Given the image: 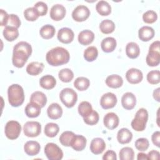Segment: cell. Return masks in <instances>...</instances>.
Returning a JSON list of instances; mask_svg holds the SVG:
<instances>
[{
  "mask_svg": "<svg viewBox=\"0 0 160 160\" xmlns=\"http://www.w3.org/2000/svg\"><path fill=\"white\" fill-rule=\"evenodd\" d=\"M32 53V47L27 42L21 41L17 43L13 48L12 62L13 65L18 68H22Z\"/></svg>",
  "mask_w": 160,
  "mask_h": 160,
  "instance_id": "6da1fadb",
  "label": "cell"
},
{
  "mask_svg": "<svg viewBox=\"0 0 160 160\" xmlns=\"http://www.w3.org/2000/svg\"><path fill=\"white\" fill-rule=\"evenodd\" d=\"M70 55L67 49L62 47H56L49 50L46 56V59L49 64L58 66L69 62Z\"/></svg>",
  "mask_w": 160,
  "mask_h": 160,
  "instance_id": "7a4b0ae2",
  "label": "cell"
},
{
  "mask_svg": "<svg viewBox=\"0 0 160 160\" xmlns=\"http://www.w3.org/2000/svg\"><path fill=\"white\" fill-rule=\"evenodd\" d=\"M8 101L13 107H18L24 102V93L22 88L18 84L11 85L8 89Z\"/></svg>",
  "mask_w": 160,
  "mask_h": 160,
  "instance_id": "3957f363",
  "label": "cell"
},
{
  "mask_svg": "<svg viewBox=\"0 0 160 160\" xmlns=\"http://www.w3.org/2000/svg\"><path fill=\"white\" fill-rule=\"evenodd\" d=\"M148 119V112L144 108H140L131 121V127L136 131H142L146 128Z\"/></svg>",
  "mask_w": 160,
  "mask_h": 160,
  "instance_id": "277c9868",
  "label": "cell"
},
{
  "mask_svg": "<svg viewBox=\"0 0 160 160\" xmlns=\"http://www.w3.org/2000/svg\"><path fill=\"white\" fill-rule=\"evenodd\" d=\"M61 102L68 108H72L77 102L78 94L76 92L71 88H66L61 90L59 94Z\"/></svg>",
  "mask_w": 160,
  "mask_h": 160,
  "instance_id": "5b68a950",
  "label": "cell"
},
{
  "mask_svg": "<svg viewBox=\"0 0 160 160\" xmlns=\"http://www.w3.org/2000/svg\"><path fill=\"white\" fill-rule=\"evenodd\" d=\"M44 153L49 160H60L63 157L61 149L53 142H49L45 146Z\"/></svg>",
  "mask_w": 160,
  "mask_h": 160,
  "instance_id": "8992f818",
  "label": "cell"
},
{
  "mask_svg": "<svg viewBox=\"0 0 160 160\" xmlns=\"http://www.w3.org/2000/svg\"><path fill=\"white\" fill-rule=\"evenodd\" d=\"M21 124L16 121H9L5 126V135L8 139L11 140L17 139L21 133Z\"/></svg>",
  "mask_w": 160,
  "mask_h": 160,
  "instance_id": "52a82bcc",
  "label": "cell"
},
{
  "mask_svg": "<svg viewBox=\"0 0 160 160\" xmlns=\"http://www.w3.org/2000/svg\"><path fill=\"white\" fill-rule=\"evenodd\" d=\"M41 131V125L37 121H28L23 127V132L25 136L34 138L39 136Z\"/></svg>",
  "mask_w": 160,
  "mask_h": 160,
  "instance_id": "ba28073f",
  "label": "cell"
},
{
  "mask_svg": "<svg viewBox=\"0 0 160 160\" xmlns=\"http://www.w3.org/2000/svg\"><path fill=\"white\" fill-rule=\"evenodd\" d=\"M90 15V11L88 8L84 5L78 6L72 12V19L77 22L86 21Z\"/></svg>",
  "mask_w": 160,
  "mask_h": 160,
  "instance_id": "9c48e42d",
  "label": "cell"
},
{
  "mask_svg": "<svg viewBox=\"0 0 160 160\" xmlns=\"http://www.w3.org/2000/svg\"><path fill=\"white\" fill-rule=\"evenodd\" d=\"M117 103V98L116 95L112 92H107L104 94L100 99V105L104 109L114 108Z\"/></svg>",
  "mask_w": 160,
  "mask_h": 160,
  "instance_id": "30bf717a",
  "label": "cell"
},
{
  "mask_svg": "<svg viewBox=\"0 0 160 160\" xmlns=\"http://www.w3.org/2000/svg\"><path fill=\"white\" fill-rule=\"evenodd\" d=\"M57 37L60 42L64 44H69L73 41L74 34L70 28H62L59 30Z\"/></svg>",
  "mask_w": 160,
  "mask_h": 160,
  "instance_id": "8fae6325",
  "label": "cell"
},
{
  "mask_svg": "<svg viewBox=\"0 0 160 160\" xmlns=\"http://www.w3.org/2000/svg\"><path fill=\"white\" fill-rule=\"evenodd\" d=\"M127 81L131 84H138L143 78L142 72L138 69L131 68L126 73Z\"/></svg>",
  "mask_w": 160,
  "mask_h": 160,
  "instance_id": "7c38bea8",
  "label": "cell"
},
{
  "mask_svg": "<svg viewBox=\"0 0 160 160\" xmlns=\"http://www.w3.org/2000/svg\"><path fill=\"white\" fill-rule=\"evenodd\" d=\"M66 11L65 8L59 4H55L52 6L50 10V17L54 21L62 20L66 15Z\"/></svg>",
  "mask_w": 160,
  "mask_h": 160,
  "instance_id": "4fadbf2b",
  "label": "cell"
},
{
  "mask_svg": "<svg viewBox=\"0 0 160 160\" xmlns=\"http://www.w3.org/2000/svg\"><path fill=\"white\" fill-rule=\"evenodd\" d=\"M103 122L108 129L112 130L118 126L119 120L116 114L114 112H108L104 116Z\"/></svg>",
  "mask_w": 160,
  "mask_h": 160,
  "instance_id": "5bb4252c",
  "label": "cell"
},
{
  "mask_svg": "<svg viewBox=\"0 0 160 160\" xmlns=\"http://www.w3.org/2000/svg\"><path fill=\"white\" fill-rule=\"evenodd\" d=\"M121 104L124 109L127 110L132 109L136 104V96L130 92L124 93L121 98Z\"/></svg>",
  "mask_w": 160,
  "mask_h": 160,
  "instance_id": "9a60e30c",
  "label": "cell"
},
{
  "mask_svg": "<svg viewBox=\"0 0 160 160\" xmlns=\"http://www.w3.org/2000/svg\"><path fill=\"white\" fill-rule=\"evenodd\" d=\"M106 148V143L103 139L100 138H94L90 144V150L94 154H101Z\"/></svg>",
  "mask_w": 160,
  "mask_h": 160,
  "instance_id": "2e32d148",
  "label": "cell"
},
{
  "mask_svg": "<svg viewBox=\"0 0 160 160\" xmlns=\"http://www.w3.org/2000/svg\"><path fill=\"white\" fill-rule=\"evenodd\" d=\"M94 39V34L92 31L86 29L81 31L78 34L79 42L84 46L90 44Z\"/></svg>",
  "mask_w": 160,
  "mask_h": 160,
  "instance_id": "e0dca14e",
  "label": "cell"
},
{
  "mask_svg": "<svg viewBox=\"0 0 160 160\" xmlns=\"http://www.w3.org/2000/svg\"><path fill=\"white\" fill-rule=\"evenodd\" d=\"M47 114L50 119H57L61 117L62 114V109L59 104L52 103L48 108Z\"/></svg>",
  "mask_w": 160,
  "mask_h": 160,
  "instance_id": "ac0fdd59",
  "label": "cell"
},
{
  "mask_svg": "<svg viewBox=\"0 0 160 160\" xmlns=\"http://www.w3.org/2000/svg\"><path fill=\"white\" fill-rule=\"evenodd\" d=\"M87 140L86 138L82 135H76L74 136L71 146L73 149L76 151H82L86 146Z\"/></svg>",
  "mask_w": 160,
  "mask_h": 160,
  "instance_id": "d6986e66",
  "label": "cell"
},
{
  "mask_svg": "<svg viewBox=\"0 0 160 160\" xmlns=\"http://www.w3.org/2000/svg\"><path fill=\"white\" fill-rule=\"evenodd\" d=\"M40 149V144L38 142L35 141H27L24 146L25 152L31 156L37 155L39 153Z\"/></svg>",
  "mask_w": 160,
  "mask_h": 160,
  "instance_id": "ffe728a7",
  "label": "cell"
},
{
  "mask_svg": "<svg viewBox=\"0 0 160 160\" xmlns=\"http://www.w3.org/2000/svg\"><path fill=\"white\" fill-rule=\"evenodd\" d=\"M138 36L142 41H149L154 36V30L150 26H142L139 29Z\"/></svg>",
  "mask_w": 160,
  "mask_h": 160,
  "instance_id": "44dd1931",
  "label": "cell"
},
{
  "mask_svg": "<svg viewBox=\"0 0 160 160\" xmlns=\"http://www.w3.org/2000/svg\"><path fill=\"white\" fill-rule=\"evenodd\" d=\"M132 138V132L127 128H123L118 131L117 134L118 141L122 144H128L131 142Z\"/></svg>",
  "mask_w": 160,
  "mask_h": 160,
  "instance_id": "7402d4cb",
  "label": "cell"
},
{
  "mask_svg": "<svg viewBox=\"0 0 160 160\" xmlns=\"http://www.w3.org/2000/svg\"><path fill=\"white\" fill-rule=\"evenodd\" d=\"M41 107L34 102H30L25 108V114L29 118H36L41 113Z\"/></svg>",
  "mask_w": 160,
  "mask_h": 160,
  "instance_id": "603a6c76",
  "label": "cell"
},
{
  "mask_svg": "<svg viewBox=\"0 0 160 160\" xmlns=\"http://www.w3.org/2000/svg\"><path fill=\"white\" fill-rule=\"evenodd\" d=\"M117 42L112 37H108L102 39L101 43L102 50L105 52H112L116 48Z\"/></svg>",
  "mask_w": 160,
  "mask_h": 160,
  "instance_id": "cb8c5ba5",
  "label": "cell"
},
{
  "mask_svg": "<svg viewBox=\"0 0 160 160\" xmlns=\"http://www.w3.org/2000/svg\"><path fill=\"white\" fill-rule=\"evenodd\" d=\"M44 64L42 62L35 61L30 62L26 67V72L32 76H37L42 72L44 69Z\"/></svg>",
  "mask_w": 160,
  "mask_h": 160,
  "instance_id": "d4e9b609",
  "label": "cell"
},
{
  "mask_svg": "<svg viewBox=\"0 0 160 160\" xmlns=\"http://www.w3.org/2000/svg\"><path fill=\"white\" fill-rule=\"evenodd\" d=\"M146 63L149 66H156L160 62V52L158 51L149 50L146 58Z\"/></svg>",
  "mask_w": 160,
  "mask_h": 160,
  "instance_id": "484cf974",
  "label": "cell"
},
{
  "mask_svg": "<svg viewBox=\"0 0 160 160\" xmlns=\"http://www.w3.org/2000/svg\"><path fill=\"white\" fill-rule=\"evenodd\" d=\"M106 84L109 88H119L122 85L123 79L118 74H112L106 78Z\"/></svg>",
  "mask_w": 160,
  "mask_h": 160,
  "instance_id": "4316f807",
  "label": "cell"
},
{
  "mask_svg": "<svg viewBox=\"0 0 160 160\" xmlns=\"http://www.w3.org/2000/svg\"><path fill=\"white\" fill-rule=\"evenodd\" d=\"M126 53L128 58L135 59L140 54V49L138 44L134 42H130L126 46Z\"/></svg>",
  "mask_w": 160,
  "mask_h": 160,
  "instance_id": "83f0119b",
  "label": "cell"
},
{
  "mask_svg": "<svg viewBox=\"0 0 160 160\" xmlns=\"http://www.w3.org/2000/svg\"><path fill=\"white\" fill-rule=\"evenodd\" d=\"M39 84L45 89H51L55 87L56 80L54 77L51 75H45L40 79Z\"/></svg>",
  "mask_w": 160,
  "mask_h": 160,
  "instance_id": "f1b7e54d",
  "label": "cell"
},
{
  "mask_svg": "<svg viewBox=\"0 0 160 160\" xmlns=\"http://www.w3.org/2000/svg\"><path fill=\"white\" fill-rule=\"evenodd\" d=\"M30 102H34L39 105L41 108H43L47 102V97L41 91H35L31 96Z\"/></svg>",
  "mask_w": 160,
  "mask_h": 160,
  "instance_id": "f546056e",
  "label": "cell"
},
{
  "mask_svg": "<svg viewBox=\"0 0 160 160\" xmlns=\"http://www.w3.org/2000/svg\"><path fill=\"white\" fill-rule=\"evenodd\" d=\"M3 36L6 40L11 42L19 36V31L17 28L11 26H6L3 31Z\"/></svg>",
  "mask_w": 160,
  "mask_h": 160,
  "instance_id": "4dcf8cb0",
  "label": "cell"
},
{
  "mask_svg": "<svg viewBox=\"0 0 160 160\" xmlns=\"http://www.w3.org/2000/svg\"><path fill=\"white\" fill-rule=\"evenodd\" d=\"M96 9L97 12L102 16H108L111 12V7L110 4L105 1H99L96 6Z\"/></svg>",
  "mask_w": 160,
  "mask_h": 160,
  "instance_id": "1f68e13d",
  "label": "cell"
},
{
  "mask_svg": "<svg viewBox=\"0 0 160 160\" xmlns=\"http://www.w3.org/2000/svg\"><path fill=\"white\" fill-rule=\"evenodd\" d=\"M99 29L103 34H110L115 29L114 22L110 19H104L99 24Z\"/></svg>",
  "mask_w": 160,
  "mask_h": 160,
  "instance_id": "d6a6232c",
  "label": "cell"
},
{
  "mask_svg": "<svg viewBox=\"0 0 160 160\" xmlns=\"http://www.w3.org/2000/svg\"><path fill=\"white\" fill-rule=\"evenodd\" d=\"M56 32L55 28L53 26L50 24H46L43 26L39 31L41 36L45 39H49L52 38Z\"/></svg>",
  "mask_w": 160,
  "mask_h": 160,
  "instance_id": "836d02e7",
  "label": "cell"
},
{
  "mask_svg": "<svg viewBox=\"0 0 160 160\" xmlns=\"http://www.w3.org/2000/svg\"><path fill=\"white\" fill-rule=\"evenodd\" d=\"M90 85L89 80L85 77H78L74 81V87L79 91L86 90Z\"/></svg>",
  "mask_w": 160,
  "mask_h": 160,
  "instance_id": "e575fe53",
  "label": "cell"
},
{
  "mask_svg": "<svg viewBox=\"0 0 160 160\" xmlns=\"http://www.w3.org/2000/svg\"><path fill=\"white\" fill-rule=\"evenodd\" d=\"M59 128L58 125L54 122H49L44 127V134L49 138L55 137L59 132Z\"/></svg>",
  "mask_w": 160,
  "mask_h": 160,
  "instance_id": "d590c367",
  "label": "cell"
},
{
  "mask_svg": "<svg viewBox=\"0 0 160 160\" xmlns=\"http://www.w3.org/2000/svg\"><path fill=\"white\" fill-rule=\"evenodd\" d=\"M98 56V51L95 46H89L84 51V58L88 62L94 61Z\"/></svg>",
  "mask_w": 160,
  "mask_h": 160,
  "instance_id": "8d00e7d4",
  "label": "cell"
},
{
  "mask_svg": "<svg viewBox=\"0 0 160 160\" xmlns=\"http://www.w3.org/2000/svg\"><path fill=\"white\" fill-rule=\"evenodd\" d=\"M75 134L72 131H66L63 132L59 137V142L64 146H70Z\"/></svg>",
  "mask_w": 160,
  "mask_h": 160,
  "instance_id": "74e56055",
  "label": "cell"
},
{
  "mask_svg": "<svg viewBox=\"0 0 160 160\" xmlns=\"http://www.w3.org/2000/svg\"><path fill=\"white\" fill-rule=\"evenodd\" d=\"M58 76L60 80L64 82H69L74 78L73 72L68 68H64L59 71Z\"/></svg>",
  "mask_w": 160,
  "mask_h": 160,
  "instance_id": "f35d334b",
  "label": "cell"
},
{
  "mask_svg": "<svg viewBox=\"0 0 160 160\" xmlns=\"http://www.w3.org/2000/svg\"><path fill=\"white\" fill-rule=\"evenodd\" d=\"M91 104L88 101H82L78 106V112L82 117H85L92 111Z\"/></svg>",
  "mask_w": 160,
  "mask_h": 160,
  "instance_id": "ab89813d",
  "label": "cell"
},
{
  "mask_svg": "<svg viewBox=\"0 0 160 160\" xmlns=\"http://www.w3.org/2000/svg\"><path fill=\"white\" fill-rule=\"evenodd\" d=\"M121 160H132L134 159V152L130 147H124L122 148L119 153Z\"/></svg>",
  "mask_w": 160,
  "mask_h": 160,
  "instance_id": "60d3db41",
  "label": "cell"
},
{
  "mask_svg": "<svg viewBox=\"0 0 160 160\" xmlns=\"http://www.w3.org/2000/svg\"><path fill=\"white\" fill-rule=\"evenodd\" d=\"M99 119V114L97 111L93 110L88 115L83 118L84 122L88 125H95L98 122Z\"/></svg>",
  "mask_w": 160,
  "mask_h": 160,
  "instance_id": "b9f144b4",
  "label": "cell"
},
{
  "mask_svg": "<svg viewBox=\"0 0 160 160\" xmlns=\"http://www.w3.org/2000/svg\"><path fill=\"white\" fill-rule=\"evenodd\" d=\"M24 16L27 21H34L39 18V14L36 9L32 8H28L24 11Z\"/></svg>",
  "mask_w": 160,
  "mask_h": 160,
  "instance_id": "7bdbcfd3",
  "label": "cell"
},
{
  "mask_svg": "<svg viewBox=\"0 0 160 160\" xmlns=\"http://www.w3.org/2000/svg\"><path fill=\"white\" fill-rule=\"evenodd\" d=\"M147 80L151 84H157L160 82V72L158 70H153L147 74Z\"/></svg>",
  "mask_w": 160,
  "mask_h": 160,
  "instance_id": "ee69618b",
  "label": "cell"
},
{
  "mask_svg": "<svg viewBox=\"0 0 160 160\" xmlns=\"http://www.w3.org/2000/svg\"><path fill=\"white\" fill-rule=\"evenodd\" d=\"M157 19H158L157 13L152 10L147 11L142 15L143 21L148 24H151L157 20Z\"/></svg>",
  "mask_w": 160,
  "mask_h": 160,
  "instance_id": "f6af8a7d",
  "label": "cell"
},
{
  "mask_svg": "<svg viewBox=\"0 0 160 160\" xmlns=\"http://www.w3.org/2000/svg\"><path fill=\"white\" fill-rule=\"evenodd\" d=\"M149 142L148 139L141 138L138 139L135 142V147L140 151H146L149 148Z\"/></svg>",
  "mask_w": 160,
  "mask_h": 160,
  "instance_id": "bcb514c9",
  "label": "cell"
},
{
  "mask_svg": "<svg viewBox=\"0 0 160 160\" xmlns=\"http://www.w3.org/2000/svg\"><path fill=\"white\" fill-rule=\"evenodd\" d=\"M21 26V21L19 17L14 14H9L8 21L6 26H11L14 27L16 28H19Z\"/></svg>",
  "mask_w": 160,
  "mask_h": 160,
  "instance_id": "7dc6e473",
  "label": "cell"
},
{
  "mask_svg": "<svg viewBox=\"0 0 160 160\" xmlns=\"http://www.w3.org/2000/svg\"><path fill=\"white\" fill-rule=\"evenodd\" d=\"M34 8L37 11L39 16H43L47 14L48 6L47 4L42 1H39L34 5Z\"/></svg>",
  "mask_w": 160,
  "mask_h": 160,
  "instance_id": "c3c4849f",
  "label": "cell"
},
{
  "mask_svg": "<svg viewBox=\"0 0 160 160\" xmlns=\"http://www.w3.org/2000/svg\"><path fill=\"white\" fill-rule=\"evenodd\" d=\"M0 17H1V26H6L9 14L3 9H0Z\"/></svg>",
  "mask_w": 160,
  "mask_h": 160,
  "instance_id": "681fc988",
  "label": "cell"
},
{
  "mask_svg": "<svg viewBox=\"0 0 160 160\" xmlns=\"http://www.w3.org/2000/svg\"><path fill=\"white\" fill-rule=\"evenodd\" d=\"M116 154L112 150H108L102 156V159L104 160H116Z\"/></svg>",
  "mask_w": 160,
  "mask_h": 160,
  "instance_id": "f907efd6",
  "label": "cell"
},
{
  "mask_svg": "<svg viewBox=\"0 0 160 160\" xmlns=\"http://www.w3.org/2000/svg\"><path fill=\"white\" fill-rule=\"evenodd\" d=\"M152 141L154 145H156L157 147H160V132L159 131H156L154 132L151 137Z\"/></svg>",
  "mask_w": 160,
  "mask_h": 160,
  "instance_id": "816d5d0a",
  "label": "cell"
},
{
  "mask_svg": "<svg viewBox=\"0 0 160 160\" xmlns=\"http://www.w3.org/2000/svg\"><path fill=\"white\" fill-rule=\"evenodd\" d=\"M148 157V159H159V152L155 150H152L151 151L149 152Z\"/></svg>",
  "mask_w": 160,
  "mask_h": 160,
  "instance_id": "f5cc1de1",
  "label": "cell"
},
{
  "mask_svg": "<svg viewBox=\"0 0 160 160\" xmlns=\"http://www.w3.org/2000/svg\"><path fill=\"white\" fill-rule=\"evenodd\" d=\"M159 91L160 88H158L156 89H155L153 92V98L155 100H156L158 102L160 101V97H159Z\"/></svg>",
  "mask_w": 160,
  "mask_h": 160,
  "instance_id": "db71d44e",
  "label": "cell"
},
{
  "mask_svg": "<svg viewBox=\"0 0 160 160\" xmlns=\"http://www.w3.org/2000/svg\"><path fill=\"white\" fill-rule=\"evenodd\" d=\"M137 159L138 160H141V159H148V155L143 153V152H139L138 154V156H137Z\"/></svg>",
  "mask_w": 160,
  "mask_h": 160,
  "instance_id": "11a10c76",
  "label": "cell"
}]
</instances>
